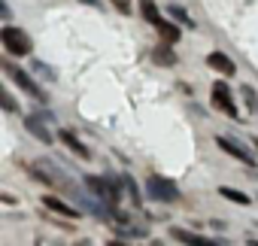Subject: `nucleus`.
I'll return each instance as SVG.
<instances>
[{
	"label": "nucleus",
	"mask_w": 258,
	"mask_h": 246,
	"mask_svg": "<svg viewBox=\"0 0 258 246\" xmlns=\"http://www.w3.org/2000/svg\"><path fill=\"white\" fill-rule=\"evenodd\" d=\"M85 186H88L91 195H94L97 201H103L106 207H115V204L121 201V179H115V176H88Z\"/></svg>",
	"instance_id": "1"
},
{
	"label": "nucleus",
	"mask_w": 258,
	"mask_h": 246,
	"mask_svg": "<svg viewBox=\"0 0 258 246\" xmlns=\"http://www.w3.org/2000/svg\"><path fill=\"white\" fill-rule=\"evenodd\" d=\"M0 43H4V52H7V55H13V58H25V55H31V52H34L31 37H28L22 28H13V25L0 28Z\"/></svg>",
	"instance_id": "2"
},
{
	"label": "nucleus",
	"mask_w": 258,
	"mask_h": 246,
	"mask_svg": "<svg viewBox=\"0 0 258 246\" xmlns=\"http://www.w3.org/2000/svg\"><path fill=\"white\" fill-rule=\"evenodd\" d=\"M146 195H149L152 201H161V204L179 201L176 182H170V179H164V176H158V173H149V176H146Z\"/></svg>",
	"instance_id": "3"
},
{
	"label": "nucleus",
	"mask_w": 258,
	"mask_h": 246,
	"mask_svg": "<svg viewBox=\"0 0 258 246\" xmlns=\"http://www.w3.org/2000/svg\"><path fill=\"white\" fill-rule=\"evenodd\" d=\"M4 70L10 73V79H13V82H16V85H19V88H22L25 94H31L34 100H40V103H46V91H43V88H40V85H37V82L31 79V73H25V70H19V67H13L10 61H4Z\"/></svg>",
	"instance_id": "4"
},
{
	"label": "nucleus",
	"mask_w": 258,
	"mask_h": 246,
	"mask_svg": "<svg viewBox=\"0 0 258 246\" xmlns=\"http://www.w3.org/2000/svg\"><path fill=\"white\" fill-rule=\"evenodd\" d=\"M210 100H213V106H216L219 112H225L228 118H240V109H237V103H234V97H231V91H228L225 82H213Z\"/></svg>",
	"instance_id": "5"
},
{
	"label": "nucleus",
	"mask_w": 258,
	"mask_h": 246,
	"mask_svg": "<svg viewBox=\"0 0 258 246\" xmlns=\"http://www.w3.org/2000/svg\"><path fill=\"white\" fill-rule=\"evenodd\" d=\"M216 146H219L222 152H228L231 158H237V161H243L246 167H255V155H252L249 149H243L240 143H234V140H228V137H222V134H216Z\"/></svg>",
	"instance_id": "6"
},
{
	"label": "nucleus",
	"mask_w": 258,
	"mask_h": 246,
	"mask_svg": "<svg viewBox=\"0 0 258 246\" xmlns=\"http://www.w3.org/2000/svg\"><path fill=\"white\" fill-rule=\"evenodd\" d=\"M43 207H46V210H52V213H58V216H64V219H79V216H82V210H79V207H73V204L61 201L58 195H46V198H43Z\"/></svg>",
	"instance_id": "7"
},
{
	"label": "nucleus",
	"mask_w": 258,
	"mask_h": 246,
	"mask_svg": "<svg viewBox=\"0 0 258 246\" xmlns=\"http://www.w3.org/2000/svg\"><path fill=\"white\" fill-rule=\"evenodd\" d=\"M58 140H61V143H64V146H67V149L73 152V155H79L82 161H88V158H91V152L85 149V143H82V140H79V137H76L73 131H67V128H61V134H58Z\"/></svg>",
	"instance_id": "8"
},
{
	"label": "nucleus",
	"mask_w": 258,
	"mask_h": 246,
	"mask_svg": "<svg viewBox=\"0 0 258 246\" xmlns=\"http://www.w3.org/2000/svg\"><path fill=\"white\" fill-rule=\"evenodd\" d=\"M25 131H28V134H34V137H37L40 143H46V146H52V140H55V137H52V131H49V128H43V121H40L37 115H25Z\"/></svg>",
	"instance_id": "9"
},
{
	"label": "nucleus",
	"mask_w": 258,
	"mask_h": 246,
	"mask_svg": "<svg viewBox=\"0 0 258 246\" xmlns=\"http://www.w3.org/2000/svg\"><path fill=\"white\" fill-rule=\"evenodd\" d=\"M207 64H210L213 70H219L222 76H234V73H237V64H234L225 52H210V55H207Z\"/></svg>",
	"instance_id": "10"
},
{
	"label": "nucleus",
	"mask_w": 258,
	"mask_h": 246,
	"mask_svg": "<svg viewBox=\"0 0 258 246\" xmlns=\"http://www.w3.org/2000/svg\"><path fill=\"white\" fill-rule=\"evenodd\" d=\"M170 237H176L179 243H188V246H222V243H216L210 237H201V234H191V231H182V228H173Z\"/></svg>",
	"instance_id": "11"
},
{
	"label": "nucleus",
	"mask_w": 258,
	"mask_h": 246,
	"mask_svg": "<svg viewBox=\"0 0 258 246\" xmlns=\"http://www.w3.org/2000/svg\"><path fill=\"white\" fill-rule=\"evenodd\" d=\"M155 31H158V34H161V40H164V43H170V46H173V43H179V37H182V28H179L176 22H167V19H161V22L155 25Z\"/></svg>",
	"instance_id": "12"
},
{
	"label": "nucleus",
	"mask_w": 258,
	"mask_h": 246,
	"mask_svg": "<svg viewBox=\"0 0 258 246\" xmlns=\"http://www.w3.org/2000/svg\"><path fill=\"white\" fill-rule=\"evenodd\" d=\"M152 61H155V64H161V67H173V64H176V55H173L170 43L155 46V49H152Z\"/></svg>",
	"instance_id": "13"
},
{
	"label": "nucleus",
	"mask_w": 258,
	"mask_h": 246,
	"mask_svg": "<svg viewBox=\"0 0 258 246\" xmlns=\"http://www.w3.org/2000/svg\"><path fill=\"white\" fill-rule=\"evenodd\" d=\"M121 186H124V192H127V198H131V204H134V207H140V204H143V195H140L137 182L131 179V173H121Z\"/></svg>",
	"instance_id": "14"
},
{
	"label": "nucleus",
	"mask_w": 258,
	"mask_h": 246,
	"mask_svg": "<svg viewBox=\"0 0 258 246\" xmlns=\"http://www.w3.org/2000/svg\"><path fill=\"white\" fill-rule=\"evenodd\" d=\"M140 16H143L149 25H158V22H161V13H158V7L152 4V0H140Z\"/></svg>",
	"instance_id": "15"
},
{
	"label": "nucleus",
	"mask_w": 258,
	"mask_h": 246,
	"mask_svg": "<svg viewBox=\"0 0 258 246\" xmlns=\"http://www.w3.org/2000/svg\"><path fill=\"white\" fill-rule=\"evenodd\" d=\"M219 195H222V198H228L231 204H243V207H246V204L252 201V198H249L246 192H237V189H231V186H222V189H219Z\"/></svg>",
	"instance_id": "16"
},
{
	"label": "nucleus",
	"mask_w": 258,
	"mask_h": 246,
	"mask_svg": "<svg viewBox=\"0 0 258 246\" xmlns=\"http://www.w3.org/2000/svg\"><path fill=\"white\" fill-rule=\"evenodd\" d=\"M167 13H170V19H176L179 25H185V28H198V25L188 19V13H185L182 7H176V4H167Z\"/></svg>",
	"instance_id": "17"
},
{
	"label": "nucleus",
	"mask_w": 258,
	"mask_h": 246,
	"mask_svg": "<svg viewBox=\"0 0 258 246\" xmlns=\"http://www.w3.org/2000/svg\"><path fill=\"white\" fill-rule=\"evenodd\" d=\"M240 94H243V100H246V109H249V112H258V94H255V88H252V85H243Z\"/></svg>",
	"instance_id": "18"
},
{
	"label": "nucleus",
	"mask_w": 258,
	"mask_h": 246,
	"mask_svg": "<svg viewBox=\"0 0 258 246\" xmlns=\"http://www.w3.org/2000/svg\"><path fill=\"white\" fill-rule=\"evenodd\" d=\"M0 103H4V109H7V112H13V109H16V100H13V94H10V91H0Z\"/></svg>",
	"instance_id": "19"
},
{
	"label": "nucleus",
	"mask_w": 258,
	"mask_h": 246,
	"mask_svg": "<svg viewBox=\"0 0 258 246\" xmlns=\"http://www.w3.org/2000/svg\"><path fill=\"white\" fill-rule=\"evenodd\" d=\"M109 4L121 13V16H127V13H131V4H127V0H109Z\"/></svg>",
	"instance_id": "20"
},
{
	"label": "nucleus",
	"mask_w": 258,
	"mask_h": 246,
	"mask_svg": "<svg viewBox=\"0 0 258 246\" xmlns=\"http://www.w3.org/2000/svg\"><path fill=\"white\" fill-rule=\"evenodd\" d=\"M106 246H127V243H121V240H109Z\"/></svg>",
	"instance_id": "21"
},
{
	"label": "nucleus",
	"mask_w": 258,
	"mask_h": 246,
	"mask_svg": "<svg viewBox=\"0 0 258 246\" xmlns=\"http://www.w3.org/2000/svg\"><path fill=\"white\" fill-rule=\"evenodd\" d=\"M76 246H91V243H85V240H82V243H76Z\"/></svg>",
	"instance_id": "22"
},
{
	"label": "nucleus",
	"mask_w": 258,
	"mask_h": 246,
	"mask_svg": "<svg viewBox=\"0 0 258 246\" xmlns=\"http://www.w3.org/2000/svg\"><path fill=\"white\" fill-rule=\"evenodd\" d=\"M249 246H258V240H249Z\"/></svg>",
	"instance_id": "23"
},
{
	"label": "nucleus",
	"mask_w": 258,
	"mask_h": 246,
	"mask_svg": "<svg viewBox=\"0 0 258 246\" xmlns=\"http://www.w3.org/2000/svg\"><path fill=\"white\" fill-rule=\"evenodd\" d=\"M252 143H255V146H258V137H252Z\"/></svg>",
	"instance_id": "24"
}]
</instances>
